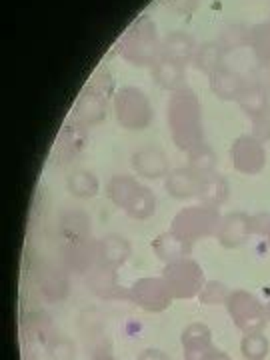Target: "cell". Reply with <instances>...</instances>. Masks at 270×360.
Here are the masks:
<instances>
[{"label":"cell","mask_w":270,"mask_h":360,"mask_svg":"<svg viewBox=\"0 0 270 360\" xmlns=\"http://www.w3.org/2000/svg\"><path fill=\"white\" fill-rule=\"evenodd\" d=\"M168 130L174 146L188 153L205 142L202 106L191 89H179L168 101Z\"/></svg>","instance_id":"obj_1"},{"label":"cell","mask_w":270,"mask_h":360,"mask_svg":"<svg viewBox=\"0 0 270 360\" xmlns=\"http://www.w3.org/2000/svg\"><path fill=\"white\" fill-rule=\"evenodd\" d=\"M252 136H257L260 142L270 141V106L252 118Z\"/></svg>","instance_id":"obj_33"},{"label":"cell","mask_w":270,"mask_h":360,"mask_svg":"<svg viewBox=\"0 0 270 360\" xmlns=\"http://www.w3.org/2000/svg\"><path fill=\"white\" fill-rule=\"evenodd\" d=\"M136 360H172L168 356L165 350H158V348H144L141 354L136 356Z\"/></svg>","instance_id":"obj_37"},{"label":"cell","mask_w":270,"mask_h":360,"mask_svg":"<svg viewBox=\"0 0 270 360\" xmlns=\"http://www.w3.org/2000/svg\"><path fill=\"white\" fill-rule=\"evenodd\" d=\"M156 210V196L155 193L144 186V184H139L136 191L132 193L130 200L124 206V212L129 214L130 219L134 220H146L150 219L155 214Z\"/></svg>","instance_id":"obj_18"},{"label":"cell","mask_w":270,"mask_h":360,"mask_svg":"<svg viewBox=\"0 0 270 360\" xmlns=\"http://www.w3.org/2000/svg\"><path fill=\"white\" fill-rule=\"evenodd\" d=\"M63 257L72 272L89 274L98 264V240H94L92 234L66 238L63 240Z\"/></svg>","instance_id":"obj_8"},{"label":"cell","mask_w":270,"mask_h":360,"mask_svg":"<svg viewBox=\"0 0 270 360\" xmlns=\"http://www.w3.org/2000/svg\"><path fill=\"white\" fill-rule=\"evenodd\" d=\"M222 214L219 208L206 205H193L180 208L170 222V231L179 238L194 245L198 240H205L208 236H214L219 232Z\"/></svg>","instance_id":"obj_2"},{"label":"cell","mask_w":270,"mask_h":360,"mask_svg":"<svg viewBox=\"0 0 270 360\" xmlns=\"http://www.w3.org/2000/svg\"><path fill=\"white\" fill-rule=\"evenodd\" d=\"M229 295H231V288L224 283H220V281H206L200 295H198V300L202 304H206V307H219V304H226Z\"/></svg>","instance_id":"obj_30"},{"label":"cell","mask_w":270,"mask_h":360,"mask_svg":"<svg viewBox=\"0 0 270 360\" xmlns=\"http://www.w3.org/2000/svg\"><path fill=\"white\" fill-rule=\"evenodd\" d=\"M226 312L231 314L234 326L243 335H252V333H262L269 316H266V307L260 302V298L248 290L236 288L231 290L229 300H226Z\"/></svg>","instance_id":"obj_3"},{"label":"cell","mask_w":270,"mask_h":360,"mask_svg":"<svg viewBox=\"0 0 270 360\" xmlns=\"http://www.w3.org/2000/svg\"><path fill=\"white\" fill-rule=\"evenodd\" d=\"M122 52L134 65H156L160 56V44L156 39L155 26L146 25L132 30V37H129L122 44Z\"/></svg>","instance_id":"obj_9"},{"label":"cell","mask_w":270,"mask_h":360,"mask_svg":"<svg viewBox=\"0 0 270 360\" xmlns=\"http://www.w3.org/2000/svg\"><path fill=\"white\" fill-rule=\"evenodd\" d=\"M232 167L236 172L245 176L260 174L266 167V148L264 142H260L252 134L236 136L231 146Z\"/></svg>","instance_id":"obj_7"},{"label":"cell","mask_w":270,"mask_h":360,"mask_svg":"<svg viewBox=\"0 0 270 360\" xmlns=\"http://www.w3.org/2000/svg\"><path fill=\"white\" fill-rule=\"evenodd\" d=\"M162 278L167 281L172 296L179 300H193L200 295L202 286L206 284L205 270L191 257L165 264Z\"/></svg>","instance_id":"obj_4"},{"label":"cell","mask_w":270,"mask_h":360,"mask_svg":"<svg viewBox=\"0 0 270 360\" xmlns=\"http://www.w3.org/2000/svg\"><path fill=\"white\" fill-rule=\"evenodd\" d=\"M77 118L82 127H94L101 120H104V103L98 98L94 101H84L77 106Z\"/></svg>","instance_id":"obj_31"},{"label":"cell","mask_w":270,"mask_h":360,"mask_svg":"<svg viewBox=\"0 0 270 360\" xmlns=\"http://www.w3.org/2000/svg\"><path fill=\"white\" fill-rule=\"evenodd\" d=\"M238 104L243 108V112L248 116H258L260 112H264L270 106V90L264 86H257V84H246L245 92L240 94Z\"/></svg>","instance_id":"obj_22"},{"label":"cell","mask_w":270,"mask_h":360,"mask_svg":"<svg viewBox=\"0 0 270 360\" xmlns=\"http://www.w3.org/2000/svg\"><path fill=\"white\" fill-rule=\"evenodd\" d=\"M139 184L141 182L134 176H130V174H115L106 184V194H108V198L112 200V205L116 208L124 210V206H127V202L130 200V196L136 191Z\"/></svg>","instance_id":"obj_21"},{"label":"cell","mask_w":270,"mask_h":360,"mask_svg":"<svg viewBox=\"0 0 270 360\" xmlns=\"http://www.w3.org/2000/svg\"><path fill=\"white\" fill-rule=\"evenodd\" d=\"M156 80L165 86V89H180L182 80H184V65L174 63L167 56L158 58L155 65Z\"/></svg>","instance_id":"obj_24"},{"label":"cell","mask_w":270,"mask_h":360,"mask_svg":"<svg viewBox=\"0 0 270 360\" xmlns=\"http://www.w3.org/2000/svg\"><path fill=\"white\" fill-rule=\"evenodd\" d=\"M180 342L184 352H193V350H202V348L214 347L212 345V333L206 326L205 322H191L182 335H180Z\"/></svg>","instance_id":"obj_23"},{"label":"cell","mask_w":270,"mask_h":360,"mask_svg":"<svg viewBox=\"0 0 270 360\" xmlns=\"http://www.w3.org/2000/svg\"><path fill=\"white\" fill-rule=\"evenodd\" d=\"M250 84H257V86H264V89L270 90V68H266V65H260L255 70L252 78L248 80Z\"/></svg>","instance_id":"obj_36"},{"label":"cell","mask_w":270,"mask_h":360,"mask_svg":"<svg viewBox=\"0 0 270 360\" xmlns=\"http://www.w3.org/2000/svg\"><path fill=\"white\" fill-rule=\"evenodd\" d=\"M205 186V176L194 172L193 168L180 167L172 168L165 179V188L167 193L176 198V200H188V198H198Z\"/></svg>","instance_id":"obj_11"},{"label":"cell","mask_w":270,"mask_h":360,"mask_svg":"<svg viewBox=\"0 0 270 360\" xmlns=\"http://www.w3.org/2000/svg\"><path fill=\"white\" fill-rule=\"evenodd\" d=\"M266 316H269V321H270V302L266 304Z\"/></svg>","instance_id":"obj_39"},{"label":"cell","mask_w":270,"mask_h":360,"mask_svg":"<svg viewBox=\"0 0 270 360\" xmlns=\"http://www.w3.org/2000/svg\"><path fill=\"white\" fill-rule=\"evenodd\" d=\"M250 44L252 51L257 54V58L262 65L270 63V22L255 26L250 30Z\"/></svg>","instance_id":"obj_29"},{"label":"cell","mask_w":270,"mask_h":360,"mask_svg":"<svg viewBox=\"0 0 270 360\" xmlns=\"http://www.w3.org/2000/svg\"><path fill=\"white\" fill-rule=\"evenodd\" d=\"M165 56L184 65L188 58L194 56V42L191 37L186 34H172L170 39L165 42Z\"/></svg>","instance_id":"obj_26"},{"label":"cell","mask_w":270,"mask_h":360,"mask_svg":"<svg viewBox=\"0 0 270 360\" xmlns=\"http://www.w3.org/2000/svg\"><path fill=\"white\" fill-rule=\"evenodd\" d=\"M184 360H231L226 352H222L219 348L208 347L202 350H193V352H184Z\"/></svg>","instance_id":"obj_34"},{"label":"cell","mask_w":270,"mask_h":360,"mask_svg":"<svg viewBox=\"0 0 270 360\" xmlns=\"http://www.w3.org/2000/svg\"><path fill=\"white\" fill-rule=\"evenodd\" d=\"M153 250L158 260L162 262H174V260H180V258L191 257L193 252V245H188L186 240L179 238L172 231L162 232L158 234L155 240H153Z\"/></svg>","instance_id":"obj_16"},{"label":"cell","mask_w":270,"mask_h":360,"mask_svg":"<svg viewBox=\"0 0 270 360\" xmlns=\"http://www.w3.org/2000/svg\"><path fill=\"white\" fill-rule=\"evenodd\" d=\"M270 352V340L264 333L245 335L240 340V354L246 360H264Z\"/></svg>","instance_id":"obj_27"},{"label":"cell","mask_w":270,"mask_h":360,"mask_svg":"<svg viewBox=\"0 0 270 360\" xmlns=\"http://www.w3.org/2000/svg\"><path fill=\"white\" fill-rule=\"evenodd\" d=\"M266 240H269V246H270V234H269V236H266Z\"/></svg>","instance_id":"obj_40"},{"label":"cell","mask_w":270,"mask_h":360,"mask_svg":"<svg viewBox=\"0 0 270 360\" xmlns=\"http://www.w3.org/2000/svg\"><path fill=\"white\" fill-rule=\"evenodd\" d=\"M66 191L78 200H89V198H94L96 194L101 193V180L92 170L78 168V170H72L68 174Z\"/></svg>","instance_id":"obj_17"},{"label":"cell","mask_w":270,"mask_h":360,"mask_svg":"<svg viewBox=\"0 0 270 360\" xmlns=\"http://www.w3.org/2000/svg\"><path fill=\"white\" fill-rule=\"evenodd\" d=\"M229 194H231V188H229L226 179L220 176L219 172H214L210 176H205V186L198 198H200V205L220 208L229 200Z\"/></svg>","instance_id":"obj_20"},{"label":"cell","mask_w":270,"mask_h":360,"mask_svg":"<svg viewBox=\"0 0 270 360\" xmlns=\"http://www.w3.org/2000/svg\"><path fill=\"white\" fill-rule=\"evenodd\" d=\"M250 42V32L246 30L245 26L234 25L231 26L220 40V51H234L238 46H245Z\"/></svg>","instance_id":"obj_32"},{"label":"cell","mask_w":270,"mask_h":360,"mask_svg":"<svg viewBox=\"0 0 270 360\" xmlns=\"http://www.w3.org/2000/svg\"><path fill=\"white\" fill-rule=\"evenodd\" d=\"M130 167L141 179L146 180L167 179V174L172 170L168 167L167 153L158 146H141L130 156Z\"/></svg>","instance_id":"obj_10"},{"label":"cell","mask_w":270,"mask_h":360,"mask_svg":"<svg viewBox=\"0 0 270 360\" xmlns=\"http://www.w3.org/2000/svg\"><path fill=\"white\" fill-rule=\"evenodd\" d=\"M246 84H248V80L240 77L236 70L229 68V66L220 65L210 75V89L222 101H236L238 103L240 94L245 92Z\"/></svg>","instance_id":"obj_13"},{"label":"cell","mask_w":270,"mask_h":360,"mask_svg":"<svg viewBox=\"0 0 270 360\" xmlns=\"http://www.w3.org/2000/svg\"><path fill=\"white\" fill-rule=\"evenodd\" d=\"M129 298L146 312H165L172 304L174 296L162 276H144L134 281L129 288Z\"/></svg>","instance_id":"obj_6"},{"label":"cell","mask_w":270,"mask_h":360,"mask_svg":"<svg viewBox=\"0 0 270 360\" xmlns=\"http://www.w3.org/2000/svg\"><path fill=\"white\" fill-rule=\"evenodd\" d=\"M250 231L257 236H269L270 212H255V214H250Z\"/></svg>","instance_id":"obj_35"},{"label":"cell","mask_w":270,"mask_h":360,"mask_svg":"<svg viewBox=\"0 0 270 360\" xmlns=\"http://www.w3.org/2000/svg\"><path fill=\"white\" fill-rule=\"evenodd\" d=\"M188 168H193L194 172H198L200 176H210L217 170V155L208 144H198L193 150H188Z\"/></svg>","instance_id":"obj_25"},{"label":"cell","mask_w":270,"mask_h":360,"mask_svg":"<svg viewBox=\"0 0 270 360\" xmlns=\"http://www.w3.org/2000/svg\"><path fill=\"white\" fill-rule=\"evenodd\" d=\"M94 360H116L112 354H101V356H96Z\"/></svg>","instance_id":"obj_38"},{"label":"cell","mask_w":270,"mask_h":360,"mask_svg":"<svg viewBox=\"0 0 270 360\" xmlns=\"http://www.w3.org/2000/svg\"><path fill=\"white\" fill-rule=\"evenodd\" d=\"M250 236H252V231H250V214H245V212H229V214L222 217L219 232H217V238H219V243L224 248H229V250L240 248V246L248 243Z\"/></svg>","instance_id":"obj_12"},{"label":"cell","mask_w":270,"mask_h":360,"mask_svg":"<svg viewBox=\"0 0 270 360\" xmlns=\"http://www.w3.org/2000/svg\"><path fill=\"white\" fill-rule=\"evenodd\" d=\"M220 58H222V51H220L219 44H202L193 56L194 66L202 72H208V75H212L219 68Z\"/></svg>","instance_id":"obj_28"},{"label":"cell","mask_w":270,"mask_h":360,"mask_svg":"<svg viewBox=\"0 0 270 360\" xmlns=\"http://www.w3.org/2000/svg\"><path fill=\"white\" fill-rule=\"evenodd\" d=\"M86 284H89V288L94 295L98 298H104V300L124 296L122 288L116 283V270L108 269L101 262L86 274Z\"/></svg>","instance_id":"obj_15"},{"label":"cell","mask_w":270,"mask_h":360,"mask_svg":"<svg viewBox=\"0 0 270 360\" xmlns=\"http://www.w3.org/2000/svg\"><path fill=\"white\" fill-rule=\"evenodd\" d=\"M130 252L132 246L120 234H104L98 240V262L108 269L118 270L120 266H124L130 258Z\"/></svg>","instance_id":"obj_14"},{"label":"cell","mask_w":270,"mask_h":360,"mask_svg":"<svg viewBox=\"0 0 270 360\" xmlns=\"http://www.w3.org/2000/svg\"><path fill=\"white\" fill-rule=\"evenodd\" d=\"M58 231H60V236L63 240L66 238H75V236H84V234H90V219L89 214L80 208H68L60 214V220H58Z\"/></svg>","instance_id":"obj_19"},{"label":"cell","mask_w":270,"mask_h":360,"mask_svg":"<svg viewBox=\"0 0 270 360\" xmlns=\"http://www.w3.org/2000/svg\"><path fill=\"white\" fill-rule=\"evenodd\" d=\"M116 122L127 130H144L153 124V106L141 89L124 86L115 96Z\"/></svg>","instance_id":"obj_5"}]
</instances>
